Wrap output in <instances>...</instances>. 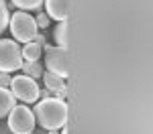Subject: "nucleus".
Here are the masks:
<instances>
[{
    "instance_id": "nucleus-1",
    "label": "nucleus",
    "mask_w": 153,
    "mask_h": 134,
    "mask_svg": "<svg viewBox=\"0 0 153 134\" xmlns=\"http://www.w3.org/2000/svg\"><path fill=\"white\" fill-rule=\"evenodd\" d=\"M35 122L45 130H59L68 124V104L59 97H45L37 102Z\"/></svg>"
},
{
    "instance_id": "nucleus-2",
    "label": "nucleus",
    "mask_w": 153,
    "mask_h": 134,
    "mask_svg": "<svg viewBox=\"0 0 153 134\" xmlns=\"http://www.w3.org/2000/svg\"><path fill=\"white\" fill-rule=\"evenodd\" d=\"M8 24H10V33L14 37V41H21V43H31L35 39V35L39 33L35 16H31L25 10H16L14 14H10Z\"/></svg>"
},
{
    "instance_id": "nucleus-3",
    "label": "nucleus",
    "mask_w": 153,
    "mask_h": 134,
    "mask_svg": "<svg viewBox=\"0 0 153 134\" xmlns=\"http://www.w3.org/2000/svg\"><path fill=\"white\" fill-rule=\"evenodd\" d=\"M35 124V114L27 104L14 106L8 112V128L12 134H33Z\"/></svg>"
},
{
    "instance_id": "nucleus-4",
    "label": "nucleus",
    "mask_w": 153,
    "mask_h": 134,
    "mask_svg": "<svg viewBox=\"0 0 153 134\" xmlns=\"http://www.w3.org/2000/svg\"><path fill=\"white\" fill-rule=\"evenodd\" d=\"M10 92L12 96L16 97V100H21L23 104H33L39 100V83H37V79L33 77H29V75H16V77H12L10 81Z\"/></svg>"
},
{
    "instance_id": "nucleus-5",
    "label": "nucleus",
    "mask_w": 153,
    "mask_h": 134,
    "mask_svg": "<svg viewBox=\"0 0 153 134\" xmlns=\"http://www.w3.org/2000/svg\"><path fill=\"white\" fill-rule=\"evenodd\" d=\"M21 65H23V55H21V47L16 45V41L0 39V71L12 73L21 69Z\"/></svg>"
},
{
    "instance_id": "nucleus-6",
    "label": "nucleus",
    "mask_w": 153,
    "mask_h": 134,
    "mask_svg": "<svg viewBox=\"0 0 153 134\" xmlns=\"http://www.w3.org/2000/svg\"><path fill=\"white\" fill-rule=\"evenodd\" d=\"M45 47V67H47V71L55 73L59 75L61 79H65L68 75H70V67H68V51L61 47H47V45H43Z\"/></svg>"
},
{
    "instance_id": "nucleus-7",
    "label": "nucleus",
    "mask_w": 153,
    "mask_h": 134,
    "mask_svg": "<svg viewBox=\"0 0 153 134\" xmlns=\"http://www.w3.org/2000/svg\"><path fill=\"white\" fill-rule=\"evenodd\" d=\"M47 6V16L55 18L57 23L68 18V10H70V0H45Z\"/></svg>"
},
{
    "instance_id": "nucleus-8",
    "label": "nucleus",
    "mask_w": 153,
    "mask_h": 134,
    "mask_svg": "<svg viewBox=\"0 0 153 134\" xmlns=\"http://www.w3.org/2000/svg\"><path fill=\"white\" fill-rule=\"evenodd\" d=\"M16 106V97L8 87H0V118L8 116V112Z\"/></svg>"
},
{
    "instance_id": "nucleus-9",
    "label": "nucleus",
    "mask_w": 153,
    "mask_h": 134,
    "mask_svg": "<svg viewBox=\"0 0 153 134\" xmlns=\"http://www.w3.org/2000/svg\"><path fill=\"white\" fill-rule=\"evenodd\" d=\"M21 55H23V61H39L43 55V47L37 45L35 41L25 43V47L21 49Z\"/></svg>"
},
{
    "instance_id": "nucleus-10",
    "label": "nucleus",
    "mask_w": 153,
    "mask_h": 134,
    "mask_svg": "<svg viewBox=\"0 0 153 134\" xmlns=\"http://www.w3.org/2000/svg\"><path fill=\"white\" fill-rule=\"evenodd\" d=\"M43 83H45V87H47L49 92H57L59 87L65 85L59 75H55V73H51V71H43Z\"/></svg>"
},
{
    "instance_id": "nucleus-11",
    "label": "nucleus",
    "mask_w": 153,
    "mask_h": 134,
    "mask_svg": "<svg viewBox=\"0 0 153 134\" xmlns=\"http://www.w3.org/2000/svg\"><path fill=\"white\" fill-rule=\"evenodd\" d=\"M21 69L25 71V75H29V77H41L43 75V65L39 63V61H23V65H21Z\"/></svg>"
},
{
    "instance_id": "nucleus-12",
    "label": "nucleus",
    "mask_w": 153,
    "mask_h": 134,
    "mask_svg": "<svg viewBox=\"0 0 153 134\" xmlns=\"http://www.w3.org/2000/svg\"><path fill=\"white\" fill-rule=\"evenodd\" d=\"M53 37H55V43H57V47H61V49L68 47V23H65V21L57 23Z\"/></svg>"
},
{
    "instance_id": "nucleus-13",
    "label": "nucleus",
    "mask_w": 153,
    "mask_h": 134,
    "mask_svg": "<svg viewBox=\"0 0 153 134\" xmlns=\"http://www.w3.org/2000/svg\"><path fill=\"white\" fill-rule=\"evenodd\" d=\"M45 0H12V4L19 8V10H35V8H41V4H43Z\"/></svg>"
},
{
    "instance_id": "nucleus-14",
    "label": "nucleus",
    "mask_w": 153,
    "mask_h": 134,
    "mask_svg": "<svg viewBox=\"0 0 153 134\" xmlns=\"http://www.w3.org/2000/svg\"><path fill=\"white\" fill-rule=\"evenodd\" d=\"M8 18H10V14H8V8H6V2L0 0V35H2L4 29L8 26Z\"/></svg>"
},
{
    "instance_id": "nucleus-15",
    "label": "nucleus",
    "mask_w": 153,
    "mask_h": 134,
    "mask_svg": "<svg viewBox=\"0 0 153 134\" xmlns=\"http://www.w3.org/2000/svg\"><path fill=\"white\" fill-rule=\"evenodd\" d=\"M35 23H37V29H47L49 26V16L45 12H39L35 16Z\"/></svg>"
},
{
    "instance_id": "nucleus-16",
    "label": "nucleus",
    "mask_w": 153,
    "mask_h": 134,
    "mask_svg": "<svg viewBox=\"0 0 153 134\" xmlns=\"http://www.w3.org/2000/svg\"><path fill=\"white\" fill-rule=\"evenodd\" d=\"M10 81H12L10 73H2L0 71V87H10Z\"/></svg>"
},
{
    "instance_id": "nucleus-17",
    "label": "nucleus",
    "mask_w": 153,
    "mask_h": 134,
    "mask_svg": "<svg viewBox=\"0 0 153 134\" xmlns=\"http://www.w3.org/2000/svg\"><path fill=\"white\" fill-rule=\"evenodd\" d=\"M55 94H57V97H59V100H65V96H68V87H65V85H63V87H59V89L55 92Z\"/></svg>"
},
{
    "instance_id": "nucleus-18",
    "label": "nucleus",
    "mask_w": 153,
    "mask_h": 134,
    "mask_svg": "<svg viewBox=\"0 0 153 134\" xmlns=\"http://www.w3.org/2000/svg\"><path fill=\"white\" fill-rule=\"evenodd\" d=\"M33 41H35L37 45H41V47L45 45V37H43V35H39V33H37V35H35V39H33Z\"/></svg>"
},
{
    "instance_id": "nucleus-19",
    "label": "nucleus",
    "mask_w": 153,
    "mask_h": 134,
    "mask_svg": "<svg viewBox=\"0 0 153 134\" xmlns=\"http://www.w3.org/2000/svg\"><path fill=\"white\" fill-rule=\"evenodd\" d=\"M68 132H70V130H68V128L63 126V128H61V134H68Z\"/></svg>"
}]
</instances>
